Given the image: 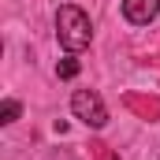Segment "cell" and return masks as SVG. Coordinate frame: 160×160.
<instances>
[{
	"label": "cell",
	"mask_w": 160,
	"mask_h": 160,
	"mask_svg": "<svg viewBox=\"0 0 160 160\" xmlns=\"http://www.w3.org/2000/svg\"><path fill=\"white\" fill-rule=\"evenodd\" d=\"M56 38L60 45L67 48V52H82L89 41H93V22H89V15L75 8V4H63L60 11H56Z\"/></svg>",
	"instance_id": "cell-1"
},
{
	"label": "cell",
	"mask_w": 160,
	"mask_h": 160,
	"mask_svg": "<svg viewBox=\"0 0 160 160\" xmlns=\"http://www.w3.org/2000/svg\"><path fill=\"white\" fill-rule=\"evenodd\" d=\"M71 112H75V119H82L86 127H93V130H101V127L108 123V108H104V101H101L93 89H75Z\"/></svg>",
	"instance_id": "cell-2"
},
{
	"label": "cell",
	"mask_w": 160,
	"mask_h": 160,
	"mask_svg": "<svg viewBox=\"0 0 160 160\" xmlns=\"http://www.w3.org/2000/svg\"><path fill=\"white\" fill-rule=\"evenodd\" d=\"M123 15L134 26H149L160 15V0H123Z\"/></svg>",
	"instance_id": "cell-3"
},
{
	"label": "cell",
	"mask_w": 160,
	"mask_h": 160,
	"mask_svg": "<svg viewBox=\"0 0 160 160\" xmlns=\"http://www.w3.org/2000/svg\"><path fill=\"white\" fill-rule=\"evenodd\" d=\"M19 112H22V104H19L15 97H8V101L0 104V123H4V127H8V123H15V119H19Z\"/></svg>",
	"instance_id": "cell-4"
},
{
	"label": "cell",
	"mask_w": 160,
	"mask_h": 160,
	"mask_svg": "<svg viewBox=\"0 0 160 160\" xmlns=\"http://www.w3.org/2000/svg\"><path fill=\"white\" fill-rule=\"evenodd\" d=\"M56 75H60V78H75V75H78V60H75V52L63 56V60L56 63Z\"/></svg>",
	"instance_id": "cell-5"
}]
</instances>
